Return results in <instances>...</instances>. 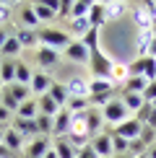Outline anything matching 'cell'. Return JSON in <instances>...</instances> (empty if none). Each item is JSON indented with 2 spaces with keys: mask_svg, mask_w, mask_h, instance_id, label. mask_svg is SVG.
Masks as SVG:
<instances>
[{
  "mask_svg": "<svg viewBox=\"0 0 156 158\" xmlns=\"http://www.w3.org/2000/svg\"><path fill=\"white\" fill-rule=\"evenodd\" d=\"M73 42V36L68 34L65 29H57V26H44V29H39V44L42 47H52V49H65L68 44Z\"/></svg>",
  "mask_w": 156,
  "mask_h": 158,
  "instance_id": "obj_1",
  "label": "cell"
},
{
  "mask_svg": "<svg viewBox=\"0 0 156 158\" xmlns=\"http://www.w3.org/2000/svg\"><path fill=\"white\" fill-rule=\"evenodd\" d=\"M89 68H91V75H94V78H104V81H112V68H115V62L109 60V57H104L99 47H94V49H91Z\"/></svg>",
  "mask_w": 156,
  "mask_h": 158,
  "instance_id": "obj_2",
  "label": "cell"
},
{
  "mask_svg": "<svg viewBox=\"0 0 156 158\" xmlns=\"http://www.w3.org/2000/svg\"><path fill=\"white\" fill-rule=\"evenodd\" d=\"M102 117H104V122H107V124L117 127V124H122L125 119H130V111L125 109L122 98H112V101H109L107 106L102 109Z\"/></svg>",
  "mask_w": 156,
  "mask_h": 158,
  "instance_id": "obj_3",
  "label": "cell"
},
{
  "mask_svg": "<svg viewBox=\"0 0 156 158\" xmlns=\"http://www.w3.org/2000/svg\"><path fill=\"white\" fill-rule=\"evenodd\" d=\"M63 52H65V57H68L70 62H76V65H89L91 52H89V47L81 42V39H73V42H70Z\"/></svg>",
  "mask_w": 156,
  "mask_h": 158,
  "instance_id": "obj_4",
  "label": "cell"
},
{
  "mask_svg": "<svg viewBox=\"0 0 156 158\" xmlns=\"http://www.w3.org/2000/svg\"><path fill=\"white\" fill-rule=\"evenodd\" d=\"M70 127H73V114L68 109H60L55 114V119H52V135L55 137H68Z\"/></svg>",
  "mask_w": 156,
  "mask_h": 158,
  "instance_id": "obj_5",
  "label": "cell"
},
{
  "mask_svg": "<svg viewBox=\"0 0 156 158\" xmlns=\"http://www.w3.org/2000/svg\"><path fill=\"white\" fill-rule=\"evenodd\" d=\"M50 148H52V140H50V137H42V135H39V137H34V140L26 143L24 158H44Z\"/></svg>",
  "mask_w": 156,
  "mask_h": 158,
  "instance_id": "obj_6",
  "label": "cell"
},
{
  "mask_svg": "<svg viewBox=\"0 0 156 158\" xmlns=\"http://www.w3.org/2000/svg\"><path fill=\"white\" fill-rule=\"evenodd\" d=\"M55 85V81H52V75L50 73H44V70H39V73H34V78H31V96H44V94H50V88Z\"/></svg>",
  "mask_w": 156,
  "mask_h": 158,
  "instance_id": "obj_7",
  "label": "cell"
},
{
  "mask_svg": "<svg viewBox=\"0 0 156 158\" xmlns=\"http://www.w3.org/2000/svg\"><path fill=\"white\" fill-rule=\"evenodd\" d=\"M141 130H143V124H141L138 119H135V117H130V119H125L122 124H117L112 135H117V137H125V140H138Z\"/></svg>",
  "mask_w": 156,
  "mask_h": 158,
  "instance_id": "obj_8",
  "label": "cell"
},
{
  "mask_svg": "<svg viewBox=\"0 0 156 158\" xmlns=\"http://www.w3.org/2000/svg\"><path fill=\"white\" fill-rule=\"evenodd\" d=\"M13 130H16L18 135L24 137L26 143L34 140V137H39V127H37V119H18V117H13Z\"/></svg>",
  "mask_w": 156,
  "mask_h": 158,
  "instance_id": "obj_9",
  "label": "cell"
},
{
  "mask_svg": "<svg viewBox=\"0 0 156 158\" xmlns=\"http://www.w3.org/2000/svg\"><path fill=\"white\" fill-rule=\"evenodd\" d=\"M18 29H34V31H39V18H37V13H34V5L31 3H24L21 8H18Z\"/></svg>",
  "mask_w": 156,
  "mask_h": 158,
  "instance_id": "obj_10",
  "label": "cell"
},
{
  "mask_svg": "<svg viewBox=\"0 0 156 158\" xmlns=\"http://www.w3.org/2000/svg\"><path fill=\"white\" fill-rule=\"evenodd\" d=\"M91 148L96 150L99 158H112V135L109 132H99L91 137Z\"/></svg>",
  "mask_w": 156,
  "mask_h": 158,
  "instance_id": "obj_11",
  "label": "cell"
},
{
  "mask_svg": "<svg viewBox=\"0 0 156 158\" xmlns=\"http://www.w3.org/2000/svg\"><path fill=\"white\" fill-rule=\"evenodd\" d=\"M34 5V13H37V18L42 23H52L57 18V0H52V3H31Z\"/></svg>",
  "mask_w": 156,
  "mask_h": 158,
  "instance_id": "obj_12",
  "label": "cell"
},
{
  "mask_svg": "<svg viewBox=\"0 0 156 158\" xmlns=\"http://www.w3.org/2000/svg\"><path fill=\"white\" fill-rule=\"evenodd\" d=\"M37 62L42 65L44 73H47L50 68H55V65L60 62V52L52 49V47H42V44H39V49H37Z\"/></svg>",
  "mask_w": 156,
  "mask_h": 158,
  "instance_id": "obj_13",
  "label": "cell"
},
{
  "mask_svg": "<svg viewBox=\"0 0 156 158\" xmlns=\"http://www.w3.org/2000/svg\"><path fill=\"white\" fill-rule=\"evenodd\" d=\"M65 88H68L70 98H89V81H86V78L73 75L68 83H65Z\"/></svg>",
  "mask_w": 156,
  "mask_h": 158,
  "instance_id": "obj_14",
  "label": "cell"
},
{
  "mask_svg": "<svg viewBox=\"0 0 156 158\" xmlns=\"http://www.w3.org/2000/svg\"><path fill=\"white\" fill-rule=\"evenodd\" d=\"M3 145L8 148V150H13V153L18 156V153H24V148H26V140H24V137L18 135L13 127H8V130L3 132Z\"/></svg>",
  "mask_w": 156,
  "mask_h": 158,
  "instance_id": "obj_15",
  "label": "cell"
},
{
  "mask_svg": "<svg viewBox=\"0 0 156 158\" xmlns=\"http://www.w3.org/2000/svg\"><path fill=\"white\" fill-rule=\"evenodd\" d=\"M117 83L115 81H104V78H91L89 81V96H102V94H115Z\"/></svg>",
  "mask_w": 156,
  "mask_h": 158,
  "instance_id": "obj_16",
  "label": "cell"
},
{
  "mask_svg": "<svg viewBox=\"0 0 156 158\" xmlns=\"http://www.w3.org/2000/svg\"><path fill=\"white\" fill-rule=\"evenodd\" d=\"M13 34H16L21 49H31V47L39 49V31H34V29H16Z\"/></svg>",
  "mask_w": 156,
  "mask_h": 158,
  "instance_id": "obj_17",
  "label": "cell"
},
{
  "mask_svg": "<svg viewBox=\"0 0 156 158\" xmlns=\"http://www.w3.org/2000/svg\"><path fill=\"white\" fill-rule=\"evenodd\" d=\"M16 117H18V119H37V117H39V101H37V96L26 98L21 106H18Z\"/></svg>",
  "mask_w": 156,
  "mask_h": 158,
  "instance_id": "obj_18",
  "label": "cell"
},
{
  "mask_svg": "<svg viewBox=\"0 0 156 158\" xmlns=\"http://www.w3.org/2000/svg\"><path fill=\"white\" fill-rule=\"evenodd\" d=\"M102 127H104V117L99 114V111L89 109V111H86V132H89V137L99 135V132H102Z\"/></svg>",
  "mask_w": 156,
  "mask_h": 158,
  "instance_id": "obj_19",
  "label": "cell"
},
{
  "mask_svg": "<svg viewBox=\"0 0 156 158\" xmlns=\"http://www.w3.org/2000/svg\"><path fill=\"white\" fill-rule=\"evenodd\" d=\"M146 85H148V81H146L143 75H130L128 81L122 83V94H141V96H143Z\"/></svg>",
  "mask_w": 156,
  "mask_h": 158,
  "instance_id": "obj_20",
  "label": "cell"
},
{
  "mask_svg": "<svg viewBox=\"0 0 156 158\" xmlns=\"http://www.w3.org/2000/svg\"><path fill=\"white\" fill-rule=\"evenodd\" d=\"M0 83L3 85H11L16 83V60H0Z\"/></svg>",
  "mask_w": 156,
  "mask_h": 158,
  "instance_id": "obj_21",
  "label": "cell"
},
{
  "mask_svg": "<svg viewBox=\"0 0 156 158\" xmlns=\"http://www.w3.org/2000/svg\"><path fill=\"white\" fill-rule=\"evenodd\" d=\"M89 23L94 26V29H99V26L107 23V8H104V3H91V10H89Z\"/></svg>",
  "mask_w": 156,
  "mask_h": 158,
  "instance_id": "obj_22",
  "label": "cell"
},
{
  "mask_svg": "<svg viewBox=\"0 0 156 158\" xmlns=\"http://www.w3.org/2000/svg\"><path fill=\"white\" fill-rule=\"evenodd\" d=\"M50 96H52V101H55L60 109H65V106H68V101H70V94H68V88H65V83H57V81L50 88Z\"/></svg>",
  "mask_w": 156,
  "mask_h": 158,
  "instance_id": "obj_23",
  "label": "cell"
},
{
  "mask_svg": "<svg viewBox=\"0 0 156 158\" xmlns=\"http://www.w3.org/2000/svg\"><path fill=\"white\" fill-rule=\"evenodd\" d=\"M0 55H3L5 60H16V57L21 55V44H18L16 34H11L8 39H5V44H3V47H0Z\"/></svg>",
  "mask_w": 156,
  "mask_h": 158,
  "instance_id": "obj_24",
  "label": "cell"
},
{
  "mask_svg": "<svg viewBox=\"0 0 156 158\" xmlns=\"http://www.w3.org/2000/svg\"><path fill=\"white\" fill-rule=\"evenodd\" d=\"M89 31H91L89 18H70V21H68V34H76L78 39H83Z\"/></svg>",
  "mask_w": 156,
  "mask_h": 158,
  "instance_id": "obj_25",
  "label": "cell"
},
{
  "mask_svg": "<svg viewBox=\"0 0 156 158\" xmlns=\"http://www.w3.org/2000/svg\"><path fill=\"white\" fill-rule=\"evenodd\" d=\"M133 18H135V26H138L141 31H154V21L148 18V13L143 5H135L133 8Z\"/></svg>",
  "mask_w": 156,
  "mask_h": 158,
  "instance_id": "obj_26",
  "label": "cell"
},
{
  "mask_svg": "<svg viewBox=\"0 0 156 158\" xmlns=\"http://www.w3.org/2000/svg\"><path fill=\"white\" fill-rule=\"evenodd\" d=\"M52 150L57 153V158H76L78 156L73 150V145H70L65 137H55V140H52Z\"/></svg>",
  "mask_w": 156,
  "mask_h": 158,
  "instance_id": "obj_27",
  "label": "cell"
},
{
  "mask_svg": "<svg viewBox=\"0 0 156 158\" xmlns=\"http://www.w3.org/2000/svg\"><path fill=\"white\" fill-rule=\"evenodd\" d=\"M31 78H34V70H31L24 60H16V83L31 85Z\"/></svg>",
  "mask_w": 156,
  "mask_h": 158,
  "instance_id": "obj_28",
  "label": "cell"
},
{
  "mask_svg": "<svg viewBox=\"0 0 156 158\" xmlns=\"http://www.w3.org/2000/svg\"><path fill=\"white\" fill-rule=\"evenodd\" d=\"M37 101H39V114H44V117H55L57 111H60V106H57V104L52 101V96H50V94L39 96Z\"/></svg>",
  "mask_w": 156,
  "mask_h": 158,
  "instance_id": "obj_29",
  "label": "cell"
},
{
  "mask_svg": "<svg viewBox=\"0 0 156 158\" xmlns=\"http://www.w3.org/2000/svg\"><path fill=\"white\" fill-rule=\"evenodd\" d=\"M120 98H122V104H125V109H128V111H133V114H138V111H141V106L146 104L141 94H122Z\"/></svg>",
  "mask_w": 156,
  "mask_h": 158,
  "instance_id": "obj_30",
  "label": "cell"
},
{
  "mask_svg": "<svg viewBox=\"0 0 156 158\" xmlns=\"http://www.w3.org/2000/svg\"><path fill=\"white\" fill-rule=\"evenodd\" d=\"M91 3L89 0H73L70 3V18H89Z\"/></svg>",
  "mask_w": 156,
  "mask_h": 158,
  "instance_id": "obj_31",
  "label": "cell"
},
{
  "mask_svg": "<svg viewBox=\"0 0 156 158\" xmlns=\"http://www.w3.org/2000/svg\"><path fill=\"white\" fill-rule=\"evenodd\" d=\"M65 140H68L70 145H73V150L78 153V150H83V148H86L89 143H91V137H89V135H81V132H70L68 137H65Z\"/></svg>",
  "mask_w": 156,
  "mask_h": 158,
  "instance_id": "obj_32",
  "label": "cell"
},
{
  "mask_svg": "<svg viewBox=\"0 0 156 158\" xmlns=\"http://www.w3.org/2000/svg\"><path fill=\"white\" fill-rule=\"evenodd\" d=\"M154 39V31H141L138 34V57H146L148 55V44Z\"/></svg>",
  "mask_w": 156,
  "mask_h": 158,
  "instance_id": "obj_33",
  "label": "cell"
},
{
  "mask_svg": "<svg viewBox=\"0 0 156 158\" xmlns=\"http://www.w3.org/2000/svg\"><path fill=\"white\" fill-rule=\"evenodd\" d=\"M52 119H55V117H44V114L37 117V127H39V135H42V137H50L52 135Z\"/></svg>",
  "mask_w": 156,
  "mask_h": 158,
  "instance_id": "obj_34",
  "label": "cell"
},
{
  "mask_svg": "<svg viewBox=\"0 0 156 158\" xmlns=\"http://www.w3.org/2000/svg\"><path fill=\"white\" fill-rule=\"evenodd\" d=\"M104 8H107V21H109V18H120V16H122V10H125L128 5L117 0V3H104Z\"/></svg>",
  "mask_w": 156,
  "mask_h": 158,
  "instance_id": "obj_35",
  "label": "cell"
},
{
  "mask_svg": "<svg viewBox=\"0 0 156 158\" xmlns=\"http://www.w3.org/2000/svg\"><path fill=\"white\" fill-rule=\"evenodd\" d=\"M138 140L143 143L146 148H151L154 143H156V130H151L148 124H143V130H141V135H138Z\"/></svg>",
  "mask_w": 156,
  "mask_h": 158,
  "instance_id": "obj_36",
  "label": "cell"
},
{
  "mask_svg": "<svg viewBox=\"0 0 156 158\" xmlns=\"http://www.w3.org/2000/svg\"><path fill=\"white\" fill-rule=\"evenodd\" d=\"M81 42H83V44L89 47V52L94 49V47H99V29H94V26H91V31H89V34L81 39Z\"/></svg>",
  "mask_w": 156,
  "mask_h": 158,
  "instance_id": "obj_37",
  "label": "cell"
},
{
  "mask_svg": "<svg viewBox=\"0 0 156 158\" xmlns=\"http://www.w3.org/2000/svg\"><path fill=\"white\" fill-rule=\"evenodd\" d=\"M128 78H130V73H128L125 65H115V68H112V81L115 83H125Z\"/></svg>",
  "mask_w": 156,
  "mask_h": 158,
  "instance_id": "obj_38",
  "label": "cell"
},
{
  "mask_svg": "<svg viewBox=\"0 0 156 158\" xmlns=\"http://www.w3.org/2000/svg\"><path fill=\"white\" fill-rule=\"evenodd\" d=\"M143 78H146L148 83L156 81V60H154V57H146V70H143Z\"/></svg>",
  "mask_w": 156,
  "mask_h": 158,
  "instance_id": "obj_39",
  "label": "cell"
},
{
  "mask_svg": "<svg viewBox=\"0 0 156 158\" xmlns=\"http://www.w3.org/2000/svg\"><path fill=\"white\" fill-rule=\"evenodd\" d=\"M143 101H146V104H156V81H151L146 85V91H143Z\"/></svg>",
  "mask_w": 156,
  "mask_h": 158,
  "instance_id": "obj_40",
  "label": "cell"
},
{
  "mask_svg": "<svg viewBox=\"0 0 156 158\" xmlns=\"http://www.w3.org/2000/svg\"><path fill=\"white\" fill-rule=\"evenodd\" d=\"M143 70H146V57H138V60L128 68V73L130 75H143Z\"/></svg>",
  "mask_w": 156,
  "mask_h": 158,
  "instance_id": "obj_41",
  "label": "cell"
},
{
  "mask_svg": "<svg viewBox=\"0 0 156 158\" xmlns=\"http://www.w3.org/2000/svg\"><path fill=\"white\" fill-rule=\"evenodd\" d=\"M151 111H154V104H143L141 111L135 114V119H138L141 124H146V122H148V117H151Z\"/></svg>",
  "mask_w": 156,
  "mask_h": 158,
  "instance_id": "obj_42",
  "label": "cell"
},
{
  "mask_svg": "<svg viewBox=\"0 0 156 158\" xmlns=\"http://www.w3.org/2000/svg\"><path fill=\"white\" fill-rule=\"evenodd\" d=\"M11 16H13V8L8 3H0V26H5L11 21Z\"/></svg>",
  "mask_w": 156,
  "mask_h": 158,
  "instance_id": "obj_43",
  "label": "cell"
},
{
  "mask_svg": "<svg viewBox=\"0 0 156 158\" xmlns=\"http://www.w3.org/2000/svg\"><path fill=\"white\" fill-rule=\"evenodd\" d=\"M57 18H68L70 21V0H63V3L57 5Z\"/></svg>",
  "mask_w": 156,
  "mask_h": 158,
  "instance_id": "obj_44",
  "label": "cell"
},
{
  "mask_svg": "<svg viewBox=\"0 0 156 158\" xmlns=\"http://www.w3.org/2000/svg\"><path fill=\"white\" fill-rule=\"evenodd\" d=\"M76 158H99V156H96V150L91 148V143H89L83 150H78V156H76Z\"/></svg>",
  "mask_w": 156,
  "mask_h": 158,
  "instance_id": "obj_45",
  "label": "cell"
},
{
  "mask_svg": "<svg viewBox=\"0 0 156 158\" xmlns=\"http://www.w3.org/2000/svg\"><path fill=\"white\" fill-rule=\"evenodd\" d=\"M0 158H16V153H13V150H8L3 143H0Z\"/></svg>",
  "mask_w": 156,
  "mask_h": 158,
  "instance_id": "obj_46",
  "label": "cell"
},
{
  "mask_svg": "<svg viewBox=\"0 0 156 158\" xmlns=\"http://www.w3.org/2000/svg\"><path fill=\"white\" fill-rule=\"evenodd\" d=\"M146 57H154L156 60V34H154V39H151V44H148V55Z\"/></svg>",
  "mask_w": 156,
  "mask_h": 158,
  "instance_id": "obj_47",
  "label": "cell"
},
{
  "mask_svg": "<svg viewBox=\"0 0 156 158\" xmlns=\"http://www.w3.org/2000/svg\"><path fill=\"white\" fill-rule=\"evenodd\" d=\"M11 34H8V29H5V26H0V47H3L5 44V39H8Z\"/></svg>",
  "mask_w": 156,
  "mask_h": 158,
  "instance_id": "obj_48",
  "label": "cell"
},
{
  "mask_svg": "<svg viewBox=\"0 0 156 158\" xmlns=\"http://www.w3.org/2000/svg\"><path fill=\"white\" fill-rule=\"evenodd\" d=\"M146 124H148L151 130H156V109L151 111V117H148V122H146Z\"/></svg>",
  "mask_w": 156,
  "mask_h": 158,
  "instance_id": "obj_49",
  "label": "cell"
},
{
  "mask_svg": "<svg viewBox=\"0 0 156 158\" xmlns=\"http://www.w3.org/2000/svg\"><path fill=\"white\" fill-rule=\"evenodd\" d=\"M146 156H148V158H156V143H154V145L146 150Z\"/></svg>",
  "mask_w": 156,
  "mask_h": 158,
  "instance_id": "obj_50",
  "label": "cell"
},
{
  "mask_svg": "<svg viewBox=\"0 0 156 158\" xmlns=\"http://www.w3.org/2000/svg\"><path fill=\"white\" fill-rule=\"evenodd\" d=\"M3 91H5V85L0 83V104H3Z\"/></svg>",
  "mask_w": 156,
  "mask_h": 158,
  "instance_id": "obj_51",
  "label": "cell"
},
{
  "mask_svg": "<svg viewBox=\"0 0 156 158\" xmlns=\"http://www.w3.org/2000/svg\"><path fill=\"white\" fill-rule=\"evenodd\" d=\"M3 132H5V130H0V143H3Z\"/></svg>",
  "mask_w": 156,
  "mask_h": 158,
  "instance_id": "obj_52",
  "label": "cell"
},
{
  "mask_svg": "<svg viewBox=\"0 0 156 158\" xmlns=\"http://www.w3.org/2000/svg\"><path fill=\"white\" fill-rule=\"evenodd\" d=\"M138 158H148V156H146V153H143V156H138Z\"/></svg>",
  "mask_w": 156,
  "mask_h": 158,
  "instance_id": "obj_53",
  "label": "cell"
},
{
  "mask_svg": "<svg viewBox=\"0 0 156 158\" xmlns=\"http://www.w3.org/2000/svg\"><path fill=\"white\" fill-rule=\"evenodd\" d=\"M154 109H156V104H154Z\"/></svg>",
  "mask_w": 156,
  "mask_h": 158,
  "instance_id": "obj_54",
  "label": "cell"
}]
</instances>
